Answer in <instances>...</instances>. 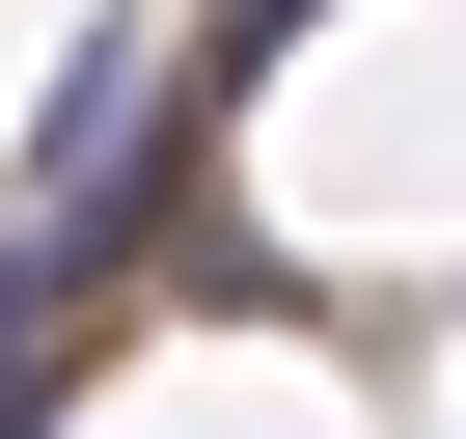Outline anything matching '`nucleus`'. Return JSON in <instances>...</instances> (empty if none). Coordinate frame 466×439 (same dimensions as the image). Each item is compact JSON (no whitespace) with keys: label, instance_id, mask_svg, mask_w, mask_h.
I'll return each instance as SVG.
<instances>
[{"label":"nucleus","instance_id":"1","mask_svg":"<svg viewBox=\"0 0 466 439\" xmlns=\"http://www.w3.org/2000/svg\"><path fill=\"white\" fill-rule=\"evenodd\" d=\"M56 302H83V248H28V220H0V439L56 412V384H28V357H56Z\"/></svg>","mask_w":466,"mask_h":439}]
</instances>
